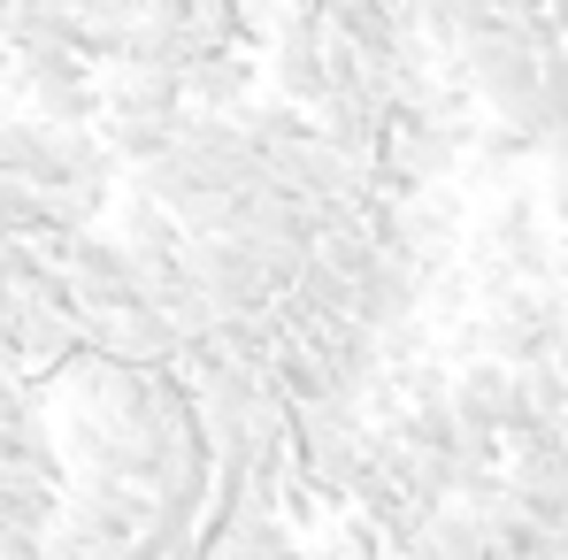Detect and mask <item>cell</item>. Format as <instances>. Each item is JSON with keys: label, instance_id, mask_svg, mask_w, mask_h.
Here are the masks:
<instances>
[{"label": "cell", "instance_id": "cell-1", "mask_svg": "<svg viewBox=\"0 0 568 560\" xmlns=\"http://www.w3.org/2000/svg\"><path fill=\"white\" fill-rule=\"evenodd\" d=\"M446 407H454L462 438H499L507 415H515V369H507V362H454Z\"/></svg>", "mask_w": 568, "mask_h": 560}, {"label": "cell", "instance_id": "cell-3", "mask_svg": "<svg viewBox=\"0 0 568 560\" xmlns=\"http://www.w3.org/2000/svg\"><path fill=\"white\" fill-rule=\"evenodd\" d=\"M484 553H491V538H484V522L462 515V507L430 515V530H423V546H415V560H484Z\"/></svg>", "mask_w": 568, "mask_h": 560}, {"label": "cell", "instance_id": "cell-2", "mask_svg": "<svg viewBox=\"0 0 568 560\" xmlns=\"http://www.w3.org/2000/svg\"><path fill=\"white\" fill-rule=\"evenodd\" d=\"M254 78H262V62L231 54V47L185 62V115H239V108H254Z\"/></svg>", "mask_w": 568, "mask_h": 560}, {"label": "cell", "instance_id": "cell-4", "mask_svg": "<svg viewBox=\"0 0 568 560\" xmlns=\"http://www.w3.org/2000/svg\"><path fill=\"white\" fill-rule=\"evenodd\" d=\"M538 207H546V223L568 238V177H546V192H538Z\"/></svg>", "mask_w": 568, "mask_h": 560}, {"label": "cell", "instance_id": "cell-5", "mask_svg": "<svg viewBox=\"0 0 568 560\" xmlns=\"http://www.w3.org/2000/svg\"><path fill=\"white\" fill-rule=\"evenodd\" d=\"M546 369L561 376V391H568V323H561V338H554V354H546Z\"/></svg>", "mask_w": 568, "mask_h": 560}]
</instances>
